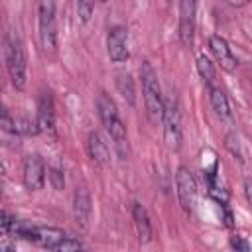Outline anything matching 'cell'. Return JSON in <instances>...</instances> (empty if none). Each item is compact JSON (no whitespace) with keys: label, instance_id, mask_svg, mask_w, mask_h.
Listing matches in <instances>:
<instances>
[{"label":"cell","instance_id":"6da1fadb","mask_svg":"<svg viewBox=\"0 0 252 252\" xmlns=\"http://www.w3.org/2000/svg\"><path fill=\"white\" fill-rule=\"evenodd\" d=\"M96 110H98V118L106 130V134L110 136V140L114 142V148L118 150L120 158H126L128 154V140H126V126L118 114L116 102L106 94L100 93L96 96Z\"/></svg>","mask_w":252,"mask_h":252},{"label":"cell","instance_id":"7a4b0ae2","mask_svg":"<svg viewBox=\"0 0 252 252\" xmlns=\"http://www.w3.org/2000/svg\"><path fill=\"white\" fill-rule=\"evenodd\" d=\"M140 81H142V93H144V104L150 120L154 124L161 122L163 116V94L158 81V75L150 61H142L140 65Z\"/></svg>","mask_w":252,"mask_h":252},{"label":"cell","instance_id":"3957f363","mask_svg":"<svg viewBox=\"0 0 252 252\" xmlns=\"http://www.w3.org/2000/svg\"><path fill=\"white\" fill-rule=\"evenodd\" d=\"M4 55H6V69H8L12 85L18 91H24L26 81H28V59H26V51H24V45L18 35H14V33L8 35Z\"/></svg>","mask_w":252,"mask_h":252},{"label":"cell","instance_id":"277c9868","mask_svg":"<svg viewBox=\"0 0 252 252\" xmlns=\"http://www.w3.org/2000/svg\"><path fill=\"white\" fill-rule=\"evenodd\" d=\"M37 37L45 55L57 51V20H55V0H39L37 8Z\"/></svg>","mask_w":252,"mask_h":252},{"label":"cell","instance_id":"5b68a950","mask_svg":"<svg viewBox=\"0 0 252 252\" xmlns=\"http://www.w3.org/2000/svg\"><path fill=\"white\" fill-rule=\"evenodd\" d=\"M163 140L169 150H179L181 148V110L177 104V98L169 93L163 96Z\"/></svg>","mask_w":252,"mask_h":252},{"label":"cell","instance_id":"8992f818","mask_svg":"<svg viewBox=\"0 0 252 252\" xmlns=\"http://www.w3.org/2000/svg\"><path fill=\"white\" fill-rule=\"evenodd\" d=\"M175 187H177V199H179L181 209L187 215H191L195 209V201H197V181H195L189 167H185V165L177 167Z\"/></svg>","mask_w":252,"mask_h":252},{"label":"cell","instance_id":"52a82bcc","mask_svg":"<svg viewBox=\"0 0 252 252\" xmlns=\"http://www.w3.org/2000/svg\"><path fill=\"white\" fill-rule=\"evenodd\" d=\"M195 24H197V0H181L177 33L181 43L189 49L193 47V39H195Z\"/></svg>","mask_w":252,"mask_h":252},{"label":"cell","instance_id":"ba28073f","mask_svg":"<svg viewBox=\"0 0 252 252\" xmlns=\"http://www.w3.org/2000/svg\"><path fill=\"white\" fill-rule=\"evenodd\" d=\"M106 53L110 61L122 63L130 57L128 51V30L124 26H112L106 33Z\"/></svg>","mask_w":252,"mask_h":252},{"label":"cell","instance_id":"9c48e42d","mask_svg":"<svg viewBox=\"0 0 252 252\" xmlns=\"http://www.w3.org/2000/svg\"><path fill=\"white\" fill-rule=\"evenodd\" d=\"M37 126H39V134L55 140L57 136V128H55V104L49 93H43L39 102H37Z\"/></svg>","mask_w":252,"mask_h":252},{"label":"cell","instance_id":"30bf717a","mask_svg":"<svg viewBox=\"0 0 252 252\" xmlns=\"http://www.w3.org/2000/svg\"><path fill=\"white\" fill-rule=\"evenodd\" d=\"M22 179L26 189L30 191H39L45 183V163L37 154H32L26 158L24 161V169H22Z\"/></svg>","mask_w":252,"mask_h":252},{"label":"cell","instance_id":"8fae6325","mask_svg":"<svg viewBox=\"0 0 252 252\" xmlns=\"http://www.w3.org/2000/svg\"><path fill=\"white\" fill-rule=\"evenodd\" d=\"M209 49H211V53L215 55V59H217V63L220 65V69L232 73V71L238 67V59H236V55L232 53V49H230V45H228V41H226L224 37H220V35H211V37H209Z\"/></svg>","mask_w":252,"mask_h":252},{"label":"cell","instance_id":"7c38bea8","mask_svg":"<svg viewBox=\"0 0 252 252\" xmlns=\"http://www.w3.org/2000/svg\"><path fill=\"white\" fill-rule=\"evenodd\" d=\"M132 220H134V228H136L138 242H142V244L152 242L154 230H152V222H150L148 211H146V207H144L142 203H134V205H132Z\"/></svg>","mask_w":252,"mask_h":252},{"label":"cell","instance_id":"4fadbf2b","mask_svg":"<svg viewBox=\"0 0 252 252\" xmlns=\"http://www.w3.org/2000/svg\"><path fill=\"white\" fill-rule=\"evenodd\" d=\"M87 150H89V156L94 163L98 165H108L110 163V150H108V144L104 142V138L98 134V132H91L89 138H87Z\"/></svg>","mask_w":252,"mask_h":252},{"label":"cell","instance_id":"5bb4252c","mask_svg":"<svg viewBox=\"0 0 252 252\" xmlns=\"http://www.w3.org/2000/svg\"><path fill=\"white\" fill-rule=\"evenodd\" d=\"M73 215L77 224L87 226L89 219H91V195L85 187H77L75 195H73Z\"/></svg>","mask_w":252,"mask_h":252},{"label":"cell","instance_id":"9a60e30c","mask_svg":"<svg viewBox=\"0 0 252 252\" xmlns=\"http://www.w3.org/2000/svg\"><path fill=\"white\" fill-rule=\"evenodd\" d=\"M209 100H211V106L215 110V114L220 118V120H230V106H228V98L224 94V91L217 85H211L209 87Z\"/></svg>","mask_w":252,"mask_h":252},{"label":"cell","instance_id":"2e32d148","mask_svg":"<svg viewBox=\"0 0 252 252\" xmlns=\"http://www.w3.org/2000/svg\"><path fill=\"white\" fill-rule=\"evenodd\" d=\"M116 89L122 94V98L134 106L136 104V89H134V79L128 73H118L116 75Z\"/></svg>","mask_w":252,"mask_h":252},{"label":"cell","instance_id":"e0dca14e","mask_svg":"<svg viewBox=\"0 0 252 252\" xmlns=\"http://www.w3.org/2000/svg\"><path fill=\"white\" fill-rule=\"evenodd\" d=\"M197 71H199L203 83L207 85V89L211 85H215V65L211 63V59L207 55H199L197 57Z\"/></svg>","mask_w":252,"mask_h":252},{"label":"cell","instance_id":"ac0fdd59","mask_svg":"<svg viewBox=\"0 0 252 252\" xmlns=\"http://www.w3.org/2000/svg\"><path fill=\"white\" fill-rule=\"evenodd\" d=\"M14 134H18V136H37L39 134L37 120H32V118H16V130H14Z\"/></svg>","mask_w":252,"mask_h":252},{"label":"cell","instance_id":"d6986e66","mask_svg":"<svg viewBox=\"0 0 252 252\" xmlns=\"http://www.w3.org/2000/svg\"><path fill=\"white\" fill-rule=\"evenodd\" d=\"M47 179H49V183H51V187L55 191H61L65 187V175H63V169L61 167L49 165L47 167Z\"/></svg>","mask_w":252,"mask_h":252},{"label":"cell","instance_id":"ffe728a7","mask_svg":"<svg viewBox=\"0 0 252 252\" xmlns=\"http://www.w3.org/2000/svg\"><path fill=\"white\" fill-rule=\"evenodd\" d=\"M93 10H94V0H77V14L83 24H87L91 20Z\"/></svg>","mask_w":252,"mask_h":252},{"label":"cell","instance_id":"44dd1931","mask_svg":"<svg viewBox=\"0 0 252 252\" xmlns=\"http://www.w3.org/2000/svg\"><path fill=\"white\" fill-rule=\"evenodd\" d=\"M55 250H63V252H71V250H83V242L73 238V236H65L57 246Z\"/></svg>","mask_w":252,"mask_h":252},{"label":"cell","instance_id":"7402d4cb","mask_svg":"<svg viewBox=\"0 0 252 252\" xmlns=\"http://www.w3.org/2000/svg\"><path fill=\"white\" fill-rule=\"evenodd\" d=\"M224 144H226V148L230 150V154H232V156H236V158L242 161V152H240V146H238V138H236L234 134H228Z\"/></svg>","mask_w":252,"mask_h":252},{"label":"cell","instance_id":"603a6c76","mask_svg":"<svg viewBox=\"0 0 252 252\" xmlns=\"http://www.w3.org/2000/svg\"><path fill=\"white\" fill-rule=\"evenodd\" d=\"M2 130H4V132H12V134H14V130H16V118H12L6 108L2 110Z\"/></svg>","mask_w":252,"mask_h":252},{"label":"cell","instance_id":"cb8c5ba5","mask_svg":"<svg viewBox=\"0 0 252 252\" xmlns=\"http://www.w3.org/2000/svg\"><path fill=\"white\" fill-rule=\"evenodd\" d=\"M230 248H234V250H242V252H248V250H250V244H248L242 236H232V238H230Z\"/></svg>","mask_w":252,"mask_h":252},{"label":"cell","instance_id":"d4e9b609","mask_svg":"<svg viewBox=\"0 0 252 252\" xmlns=\"http://www.w3.org/2000/svg\"><path fill=\"white\" fill-rule=\"evenodd\" d=\"M244 195H246L248 205L252 207V177H246L244 179Z\"/></svg>","mask_w":252,"mask_h":252},{"label":"cell","instance_id":"484cf974","mask_svg":"<svg viewBox=\"0 0 252 252\" xmlns=\"http://www.w3.org/2000/svg\"><path fill=\"white\" fill-rule=\"evenodd\" d=\"M222 217H224V224L230 228V226H234V222H232V213L226 209V205H222Z\"/></svg>","mask_w":252,"mask_h":252},{"label":"cell","instance_id":"4316f807","mask_svg":"<svg viewBox=\"0 0 252 252\" xmlns=\"http://www.w3.org/2000/svg\"><path fill=\"white\" fill-rule=\"evenodd\" d=\"M230 6H234V8H242V6H246L250 0H226Z\"/></svg>","mask_w":252,"mask_h":252},{"label":"cell","instance_id":"83f0119b","mask_svg":"<svg viewBox=\"0 0 252 252\" xmlns=\"http://www.w3.org/2000/svg\"><path fill=\"white\" fill-rule=\"evenodd\" d=\"M98 2H102V4H104V2H108V0H98Z\"/></svg>","mask_w":252,"mask_h":252}]
</instances>
